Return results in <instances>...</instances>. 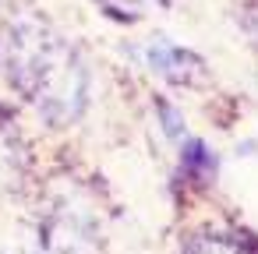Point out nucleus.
Returning <instances> with one entry per match:
<instances>
[{"mask_svg":"<svg viewBox=\"0 0 258 254\" xmlns=\"http://www.w3.org/2000/svg\"><path fill=\"white\" fill-rule=\"evenodd\" d=\"M0 81L43 120L71 124L89 106V64L53 25L18 18L0 29Z\"/></svg>","mask_w":258,"mask_h":254,"instance_id":"f257e3e1","label":"nucleus"},{"mask_svg":"<svg viewBox=\"0 0 258 254\" xmlns=\"http://www.w3.org/2000/svg\"><path fill=\"white\" fill-rule=\"evenodd\" d=\"M99 222L85 205L57 198L46 212H39L32 229V254H99Z\"/></svg>","mask_w":258,"mask_h":254,"instance_id":"f03ea898","label":"nucleus"},{"mask_svg":"<svg viewBox=\"0 0 258 254\" xmlns=\"http://www.w3.org/2000/svg\"><path fill=\"white\" fill-rule=\"evenodd\" d=\"M145 60H149V67H152L159 78H166V81H173V85H195V81H202V74H205V64H202L191 50L173 46V43H166V39L149 43Z\"/></svg>","mask_w":258,"mask_h":254,"instance_id":"7ed1b4c3","label":"nucleus"},{"mask_svg":"<svg viewBox=\"0 0 258 254\" xmlns=\"http://www.w3.org/2000/svg\"><path fill=\"white\" fill-rule=\"evenodd\" d=\"M25 177V145L8 117H0V194L15 191Z\"/></svg>","mask_w":258,"mask_h":254,"instance_id":"20e7f679","label":"nucleus"},{"mask_svg":"<svg viewBox=\"0 0 258 254\" xmlns=\"http://www.w3.org/2000/svg\"><path fill=\"white\" fill-rule=\"evenodd\" d=\"M184 254H258V250L244 236H237V233H212L209 229V233L191 236Z\"/></svg>","mask_w":258,"mask_h":254,"instance_id":"39448f33","label":"nucleus"},{"mask_svg":"<svg viewBox=\"0 0 258 254\" xmlns=\"http://www.w3.org/2000/svg\"><path fill=\"white\" fill-rule=\"evenodd\" d=\"M180 166H184L187 177H195V180H209V177L216 173V152H209L205 141L187 138V141L180 145Z\"/></svg>","mask_w":258,"mask_h":254,"instance_id":"423d86ee","label":"nucleus"},{"mask_svg":"<svg viewBox=\"0 0 258 254\" xmlns=\"http://www.w3.org/2000/svg\"><path fill=\"white\" fill-rule=\"evenodd\" d=\"M99 4H103L113 18H127V22L142 18V0H99Z\"/></svg>","mask_w":258,"mask_h":254,"instance_id":"0eeeda50","label":"nucleus"},{"mask_svg":"<svg viewBox=\"0 0 258 254\" xmlns=\"http://www.w3.org/2000/svg\"><path fill=\"white\" fill-rule=\"evenodd\" d=\"M159 117H163V124H166L163 131H166L170 138H184V117H180L173 106H166V103H163V106H159Z\"/></svg>","mask_w":258,"mask_h":254,"instance_id":"6e6552de","label":"nucleus"},{"mask_svg":"<svg viewBox=\"0 0 258 254\" xmlns=\"http://www.w3.org/2000/svg\"><path fill=\"white\" fill-rule=\"evenodd\" d=\"M247 25H251V32L258 36V0H251V4H247Z\"/></svg>","mask_w":258,"mask_h":254,"instance_id":"1a4fd4ad","label":"nucleus"},{"mask_svg":"<svg viewBox=\"0 0 258 254\" xmlns=\"http://www.w3.org/2000/svg\"><path fill=\"white\" fill-rule=\"evenodd\" d=\"M11 4H18V0H0V8H11Z\"/></svg>","mask_w":258,"mask_h":254,"instance_id":"9d476101","label":"nucleus"},{"mask_svg":"<svg viewBox=\"0 0 258 254\" xmlns=\"http://www.w3.org/2000/svg\"><path fill=\"white\" fill-rule=\"evenodd\" d=\"M159 4H166V0H159Z\"/></svg>","mask_w":258,"mask_h":254,"instance_id":"9b49d317","label":"nucleus"}]
</instances>
